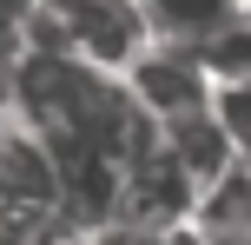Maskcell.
<instances>
[{"mask_svg":"<svg viewBox=\"0 0 251 245\" xmlns=\"http://www.w3.org/2000/svg\"><path fill=\"white\" fill-rule=\"evenodd\" d=\"M192 225H199L212 245H251V159H238L225 179H212L199 192Z\"/></svg>","mask_w":251,"mask_h":245,"instance_id":"6","label":"cell"},{"mask_svg":"<svg viewBox=\"0 0 251 245\" xmlns=\"http://www.w3.org/2000/svg\"><path fill=\"white\" fill-rule=\"evenodd\" d=\"M139 7L159 40H185V47H205L225 27L251 20V0H139Z\"/></svg>","mask_w":251,"mask_h":245,"instance_id":"5","label":"cell"},{"mask_svg":"<svg viewBox=\"0 0 251 245\" xmlns=\"http://www.w3.org/2000/svg\"><path fill=\"white\" fill-rule=\"evenodd\" d=\"M212 113L225 119V133L238 139V153L251 159V80H218V93H212Z\"/></svg>","mask_w":251,"mask_h":245,"instance_id":"7","label":"cell"},{"mask_svg":"<svg viewBox=\"0 0 251 245\" xmlns=\"http://www.w3.org/2000/svg\"><path fill=\"white\" fill-rule=\"evenodd\" d=\"M33 7L40 0H0V66H20L33 47Z\"/></svg>","mask_w":251,"mask_h":245,"instance_id":"8","label":"cell"},{"mask_svg":"<svg viewBox=\"0 0 251 245\" xmlns=\"http://www.w3.org/2000/svg\"><path fill=\"white\" fill-rule=\"evenodd\" d=\"M192 212H199V179H192L185 166H178L172 146H152L146 159H132L126 166V192H119V225H132V232H185Z\"/></svg>","mask_w":251,"mask_h":245,"instance_id":"2","label":"cell"},{"mask_svg":"<svg viewBox=\"0 0 251 245\" xmlns=\"http://www.w3.org/2000/svg\"><path fill=\"white\" fill-rule=\"evenodd\" d=\"M159 33H152L139 0H40L26 53H60V60H79V66L132 73V60Z\"/></svg>","mask_w":251,"mask_h":245,"instance_id":"1","label":"cell"},{"mask_svg":"<svg viewBox=\"0 0 251 245\" xmlns=\"http://www.w3.org/2000/svg\"><path fill=\"white\" fill-rule=\"evenodd\" d=\"M126 80H132L139 106H146L152 119L205 113V106H212V93H218V80H212V66H205V53L185 47V40H152V47L132 60V73H126Z\"/></svg>","mask_w":251,"mask_h":245,"instance_id":"3","label":"cell"},{"mask_svg":"<svg viewBox=\"0 0 251 245\" xmlns=\"http://www.w3.org/2000/svg\"><path fill=\"white\" fill-rule=\"evenodd\" d=\"M165 146H172L178 166L199 179V192H205L212 179H225V172L245 159V153H238V139L225 133V119H218L212 106H205V113H185V119H165Z\"/></svg>","mask_w":251,"mask_h":245,"instance_id":"4","label":"cell"}]
</instances>
